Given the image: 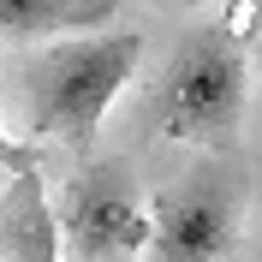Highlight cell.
<instances>
[{
	"label": "cell",
	"instance_id": "5",
	"mask_svg": "<svg viewBox=\"0 0 262 262\" xmlns=\"http://www.w3.org/2000/svg\"><path fill=\"white\" fill-rule=\"evenodd\" d=\"M0 262H60V221L36 167L12 173L0 191Z\"/></svg>",
	"mask_w": 262,
	"mask_h": 262
},
{
	"label": "cell",
	"instance_id": "4",
	"mask_svg": "<svg viewBox=\"0 0 262 262\" xmlns=\"http://www.w3.org/2000/svg\"><path fill=\"white\" fill-rule=\"evenodd\" d=\"M245 196L221 161H203L167 185L149 209V262H227L238 250Z\"/></svg>",
	"mask_w": 262,
	"mask_h": 262
},
{
	"label": "cell",
	"instance_id": "3",
	"mask_svg": "<svg viewBox=\"0 0 262 262\" xmlns=\"http://www.w3.org/2000/svg\"><path fill=\"white\" fill-rule=\"evenodd\" d=\"M66 262H143L149 196L125 161H90L60 185L54 203Z\"/></svg>",
	"mask_w": 262,
	"mask_h": 262
},
{
	"label": "cell",
	"instance_id": "8",
	"mask_svg": "<svg viewBox=\"0 0 262 262\" xmlns=\"http://www.w3.org/2000/svg\"><path fill=\"white\" fill-rule=\"evenodd\" d=\"M173 6H203V0H173Z\"/></svg>",
	"mask_w": 262,
	"mask_h": 262
},
{
	"label": "cell",
	"instance_id": "1",
	"mask_svg": "<svg viewBox=\"0 0 262 262\" xmlns=\"http://www.w3.org/2000/svg\"><path fill=\"white\" fill-rule=\"evenodd\" d=\"M143 60L137 30H96V36H60L24 66V125L30 143L90 149L107 107L131 83Z\"/></svg>",
	"mask_w": 262,
	"mask_h": 262
},
{
	"label": "cell",
	"instance_id": "6",
	"mask_svg": "<svg viewBox=\"0 0 262 262\" xmlns=\"http://www.w3.org/2000/svg\"><path fill=\"white\" fill-rule=\"evenodd\" d=\"M114 18V0H0V36L36 42V36H72Z\"/></svg>",
	"mask_w": 262,
	"mask_h": 262
},
{
	"label": "cell",
	"instance_id": "7",
	"mask_svg": "<svg viewBox=\"0 0 262 262\" xmlns=\"http://www.w3.org/2000/svg\"><path fill=\"white\" fill-rule=\"evenodd\" d=\"M30 161H36V149L30 143H12V137L0 131V167H6V173H24Z\"/></svg>",
	"mask_w": 262,
	"mask_h": 262
},
{
	"label": "cell",
	"instance_id": "2",
	"mask_svg": "<svg viewBox=\"0 0 262 262\" xmlns=\"http://www.w3.org/2000/svg\"><path fill=\"white\" fill-rule=\"evenodd\" d=\"M245 101H250V54L227 24H209L173 48L155 83V101H149V119L161 137L227 155L245 125Z\"/></svg>",
	"mask_w": 262,
	"mask_h": 262
}]
</instances>
